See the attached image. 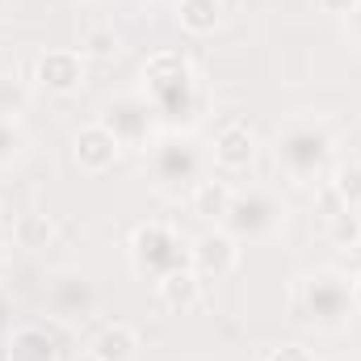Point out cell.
Instances as JSON below:
<instances>
[{
	"label": "cell",
	"mask_w": 361,
	"mask_h": 361,
	"mask_svg": "<svg viewBox=\"0 0 361 361\" xmlns=\"http://www.w3.org/2000/svg\"><path fill=\"white\" fill-rule=\"evenodd\" d=\"M341 189H345V193H349V189L361 193V173H345V177H341Z\"/></svg>",
	"instance_id": "8"
},
{
	"label": "cell",
	"mask_w": 361,
	"mask_h": 361,
	"mask_svg": "<svg viewBox=\"0 0 361 361\" xmlns=\"http://www.w3.org/2000/svg\"><path fill=\"white\" fill-rule=\"evenodd\" d=\"M185 25L189 30H210L214 21H219V8H214V0H185Z\"/></svg>",
	"instance_id": "5"
},
{
	"label": "cell",
	"mask_w": 361,
	"mask_h": 361,
	"mask_svg": "<svg viewBox=\"0 0 361 361\" xmlns=\"http://www.w3.org/2000/svg\"><path fill=\"white\" fill-rule=\"evenodd\" d=\"M114 152H118V143H114L105 130H85V135H80V160H85L89 169L109 164V160H114Z\"/></svg>",
	"instance_id": "3"
},
{
	"label": "cell",
	"mask_w": 361,
	"mask_h": 361,
	"mask_svg": "<svg viewBox=\"0 0 361 361\" xmlns=\"http://www.w3.org/2000/svg\"><path fill=\"white\" fill-rule=\"evenodd\" d=\"M130 349H135V336H130L126 328H114V332H105V336L97 341V357L101 361H126Z\"/></svg>",
	"instance_id": "4"
},
{
	"label": "cell",
	"mask_w": 361,
	"mask_h": 361,
	"mask_svg": "<svg viewBox=\"0 0 361 361\" xmlns=\"http://www.w3.org/2000/svg\"><path fill=\"white\" fill-rule=\"evenodd\" d=\"M164 294H169L173 302H189V298H193V277H189V273H173L169 286H164Z\"/></svg>",
	"instance_id": "6"
},
{
	"label": "cell",
	"mask_w": 361,
	"mask_h": 361,
	"mask_svg": "<svg viewBox=\"0 0 361 361\" xmlns=\"http://www.w3.org/2000/svg\"><path fill=\"white\" fill-rule=\"evenodd\" d=\"M357 294H361V286H357Z\"/></svg>",
	"instance_id": "10"
},
{
	"label": "cell",
	"mask_w": 361,
	"mask_h": 361,
	"mask_svg": "<svg viewBox=\"0 0 361 361\" xmlns=\"http://www.w3.org/2000/svg\"><path fill=\"white\" fill-rule=\"evenodd\" d=\"M269 361H311V357H307L302 349H281V353H273Z\"/></svg>",
	"instance_id": "7"
},
{
	"label": "cell",
	"mask_w": 361,
	"mask_h": 361,
	"mask_svg": "<svg viewBox=\"0 0 361 361\" xmlns=\"http://www.w3.org/2000/svg\"><path fill=\"white\" fill-rule=\"evenodd\" d=\"M248 156H252V135L244 126H227L219 135V160L231 164V169H240V164H248Z\"/></svg>",
	"instance_id": "1"
},
{
	"label": "cell",
	"mask_w": 361,
	"mask_h": 361,
	"mask_svg": "<svg viewBox=\"0 0 361 361\" xmlns=\"http://www.w3.org/2000/svg\"><path fill=\"white\" fill-rule=\"evenodd\" d=\"M38 72H42V80L55 85V89H72V85L80 80V63H76L72 55H47Z\"/></svg>",
	"instance_id": "2"
},
{
	"label": "cell",
	"mask_w": 361,
	"mask_h": 361,
	"mask_svg": "<svg viewBox=\"0 0 361 361\" xmlns=\"http://www.w3.org/2000/svg\"><path fill=\"white\" fill-rule=\"evenodd\" d=\"M324 4H328V8H349L353 0H324Z\"/></svg>",
	"instance_id": "9"
}]
</instances>
